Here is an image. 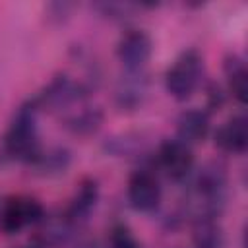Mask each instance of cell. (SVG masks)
<instances>
[{"mask_svg": "<svg viewBox=\"0 0 248 248\" xmlns=\"http://www.w3.org/2000/svg\"><path fill=\"white\" fill-rule=\"evenodd\" d=\"M182 215L192 221L219 219L229 196V176L221 163H205L186 180Z\"/></svg>", "mask_w": 248, "mask_h": 248, "instance_id": "obj_1", "label": "cell"}, {"mask_svg": "<svg viewBox=\"0 0 248 248\" xmlns=\"http://www.w3.org/2000/svg\"><path fill=\"white\" fill-rule=\"evenodd\" d=\"M39 105L35 99H29L17 107L14 118L2 138V153L10 161L29 165L37 153L41 151L39 132H37V118H39Z\"/></svg>", "mask_w": 248, "mask_h": 248, "instance_id": "obj_2", "label": "cell"}, {"mask_svg": "<svg viewBox=\"0 0 248 248\" xmlns=\"http://www.w3.org/2000/svg\"><path fill=\"white\" fill-rule=\"evenodd\" d=\"M203 78V58L196 48H188L176 56L165 74V87L176 101L190 99Z\"/></svg>", "mask_w": 248, "mask_h": 248, "instance_id": "obj_3", "label": "cell"}, {"mask_svg": "<svg viewBox=\"0 0 248 248\" xmlns=\"http://www.w3.org/2000/svg\"><path fill=\"white\" fill-rule=\"evenodd\" d=\"M194 163L192 147L176 138L161 141L153 155L155 169L172 182H186L194 172Z\"/></svg>", "mask_w": 248, "mask_h": 248, "instance_id": "obj_4", "label": "cell"}, {"mask_svg": "<svg viewBox=\"0 0 248 248\" xmlns=\"http://www.w3.org/2000/svg\"><path fill=\"white\" fill-rule=\"evenodd\" d=\"M128 203L140 213H153L161 205L163 188L153 169H138L128 178Z\"/></svg>", "mask_w": 248, "mask_h": 248, "instance_id": "obj_5", "label": "cell"}, {"mask_svg": "<svg viewBox=\"0 0 248 248\" xmlns=\"http://www.w3.org/2000/svg\"><path fill=\"white\" fill-rule=\"evenodd\" d=\"M45 207L39 200L29 196H16L0 207V229L6 234H16L29 225H37L45 217Z\"/></svg>", "mask_w": 248, "mask_h": 248, "instance_id": "obj_6", "label": "cell"}, {"mask_svg": "<svg viewBox=\"0 0 248 248\" xmlns=\"http://www.w3.org/2000/svg\"><path fill=\"white\" fill-rule=\"evenodd\" d=\"M151 52H153V41L141 29H128L126 33H122L116 45L118 62L128 72L145 70Z\"/></svg>", "mask_w": 248, "mask_h": 248, "instance_id": "obj_7", "label": "cell"}, {"mask_svg": "<svg viewBox=\"0 0 248 248\" xmlns=\"http://www.w3.org/2000/svg\"><path fill=\"white\" fill-rule=\"evenodd\" d=\"M149 93V78L145 70L128 72L124 70L114 87V103L120 110L140 108Z\"/></svg>", "mask_w": 248, "mask_h": 248, "instance_id": "obj_8", "label": "cell"}, {"mask_svg": "<svg viewBox=\"0 0 248 248\" xmlns=\"http://www.w3.org/2000/svg\"><path fill=\"white\" fill-rule=\"evenodd\" d=\"M37 227V234H35V242L43 248H60L70 244V240L74 238V232L78 227H74L70 223V219L62 213H45V217L35 225Z\"/></svg>", "mask_w": 248, "mask_h": 248, "instance_id": "obj_9", "label": "cell"}, {"mask_svg": "<svg viewBox=\"0 0 248 248\" xmlns=\"http://www.w3.org/2000/svg\"><path fill=\"white\" fill-rule=\"evenodd\" d=\"M215 147L227 155H242L248 149V120L244 114H234L223 122L213 134Z\"/></svg>", "mask_w": 248, "mask_h": 248, "instance_id": "obj_10", "label": "cell"}, {"mask_svg": "<svg viewBox=\"0 0 248 248\" xmlns=\"http://www.w3.org/2000/svg\"><path fill=\"white\" fill-rule=\"evenodd\" d=\"M99 196H101V188H99V182L95 178H83L74 194V198L70 200L68 207L64 209V215L70 219V223L74 227H81L91 211L95 209L97 202H99Z\"/></svg>", "mask_w": 248, "mask_h": 248, "instance_id": "obj_11", "label": "cell"}, {"mask_svg": "<svg viewBox=\"0 0 248 248\" xmlns=\"http://www.w3.org/2000/svg\"><path fill=\"white\" fill-rule=\"evenodd\" d=\"M211 132L209 112L203 108H186L176 118V140L186 145L202 143Z\"/></svg>", "mask_w": 248, "mask_h": 248, "instance_id": "obj_12", "label": "cell"}, {"mask_svg": "<svg viewBox=\"0 0 248 248\" xmlns=\"http://www.w3.org/2000/svg\"><path fill=\"white\" fill-rule=\"evenodd\" d=\"M103 124V110L99 107L87 105V101L78 103L76 108L64 112V126L78 136H91Z\"/></svg>", "mask_w": 248, "mask_h": 248, "instance_id": "obj_13", "label": "cell"}, {"mask_svg": "<svg viewBox=\"0 0 248 248\" xmlns=\"http://www.w3.org/2000/svg\"><path fill=\"white\" fill-rule=\"evenodd\" d=\"M70 161H72V155L66 147H48V149L41 147V151L29 163V167L43 176H54V174L66 172V169L70 167Z\"/></svg>", "mask_w": 248, "mask_h": 248, "instance_id": "obj_14", "label": "cell"}, {"mask_svg": "<svg viewBox=\"0 0 248 248\" xmlns=\"http://www.w3.org/2000/svg\"><path fill=\"white\" fill-rule=\"evenodd\" d=\"M225 232L219 219L192 221V248H223Z\"/></svg>", "mask_w": 248, "mask_h": 248, "instance_id": "obj_15", "label": "cell"}, {"mask_svg": "<svg viewBox=\"0 0 248 248\" xmlns=\"http://www.w3.org/2000/svg\"><path fill=\"white\" fill-rule=\"evenodd\" d=\"M223 70H225L229 93L232 95V99H236L240 105H244V101H246V64H244V58L236 52L229 54L225 58Z\"/></svg>", "mask_w": 248, "mask_h": 248, "instance_id": "obj_16", "label": "cell"}, {"mask_svg": "<svg viewBox=\"0 0 248 248\" xmlns=\"http://www.w3.org/2000/svg\"><path fill=\"white\" fill-rule=\"evenodd\" d=\"M107 151L112 153V155H118V157H138L140 153L145 151V143L140 136H130V134H124V136H116L112 140L107 141Z\"/></svg>", "mask_w": 248, "mask_h": 248, "instance_id": "obj_17", "label": "cell"}, {"mask_svg": "<svg viewBox=\"0 0 248 248\" xmlns=\"http://www.w3.org/2000/svg\"><path fill=\"white\" fill-rule=\"evenodd\" d=\"M107 246L108 248H141L138 238L134 236V232L122 223H116L110 227Z\"/></svg>", "mask_w": 248, "mask_h": 248, "instance_id": "obj_18", "label": "cell"}, {"mask_svg": "<svg viewBox=\"0 0 248 248\" xmlns=\"http://www.w3.org/2000/svg\"><path fill=\"white\" fill-rule=\"evenodd\" d=\"M95 8L110 19H126L128 14L136 10L134 4H122V2H103V4H97Z\"/></svg>", "mask_w": 248, "mask_h": 248, "instance_id": "obj_19", "label": "cell"}, {"mask_svg": "<svg viewBox=\"0 0 248 248\" xmlns=\"http://www.w3.org/2000/svg\"><path fill=\"white\" fill-rule=\"evenodd\" d=\"M72 248H99V242L93 240V238H78Z\"/></svg>", "mask_w": 248, "mask_h": 248, "instance_id": "obj_20", "label": "cell"}, {"mask_svg": "<svg viewBox=\"0 0 248 248\" xmlns=\"http://www.w3.org/2000/svg\"><path fill=\"white\" fill-rule=\"evenodd\" d=\"M17 248H43V246H39V244H37V242L33 240L31 244H25V246H17Z\"/></svg>", "mask_w": 248, "mask_h": 248, "instance_id": "obj_21", "label": "cell"}]
</instances>
